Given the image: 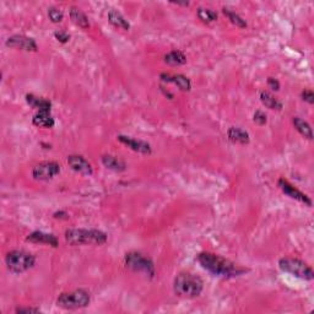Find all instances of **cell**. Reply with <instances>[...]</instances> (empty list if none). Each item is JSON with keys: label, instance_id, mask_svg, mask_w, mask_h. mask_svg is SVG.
<instances>
[{"label": "cell", "instance_id": "cell-1", "mask_svg": "<svg viewBox=\"0 0 314 314\" xmlns=\"http://www.w3.org/2000/svg\"><path fill=\"white\" fill-rule=\"evenodd\" d=\"M198 262L205 270L219 277L240 276L246 271L226 258L209 252L200 253L198 255Z\"/></svg>", "mask_w": 314, "mask_h": 314}, {"label": "cell", "instance_id": "cell-2", "mask_svg": "<svg viewBox=\"0 0 314 314\" xmlns=\"http://www.w3.org/2000/svg\"><path fill=\"white\" fill-rule=\"evenodd\" d=\"M204 290V282L191 272H180L173 281V291L180 298H195Z\"/></svg>", "mask_w": 314, "mask_h": 314}, {"label": "cell", "instance_id": "cell-3", "mask_svg": "<svg viewBox=\"0 0 314 314\" xmlns=\"http://www.w3.org/2000/svg\"><path fill=\"white\" fill-rule=\"evenodd\" d=\"M107 240V235L99 230L70 229L65 232V241L73 247L85 246V244L101 246V244H104Z\"/></svg>", "mask_w": 314, "mask_h": 314}, {"label": "cell", "instance_id": "cell-4", "mask_svg": "<svg viewBox=\"0 0 314 314\" xmlns=\"http://www.w3.org/2000/svg\"><path fill=\"white\" fill-rule=\"evenodd\" d=\"M8 269L14 274H22L35 266V255L25 251H11L5 257Z\"/></svg>", "mask_w": 314, "mask_h": 314}, {"label": "cell", "instance_id": "cell-5", "mask_svg": "<svg viewBox=\"0 0 314 314\" xmlns=\"http://www.w3.org/2000/svg\"><path fill=\"white\" fill-rule=\"evenodd\" d=\"M279 268L281 271L290 274L297 279L305 280V281H312L314 279V272L307 263L296 258H281L279 260Z\"/></svg>", "mask_w": 314, "mask_h": 314}, {"label": "cell", "instance_id": "cell-6", "mask_svg": "<svg viewBox=\"0 0 314 314\" xmlns=\"http://www.w3.org/2000/svg\"><path fill=\"white\" fill-rule=\"evenodd\" d=\"M91 296L90 292L86 290L79 288L75 290L73 292H65L62 293L57 299L58 307L63 308V309H80V308H85L90 304Z\"/></svg>", "mask_w": 314, "mask_h": 314}, {"label": "cell", "instance_id": "cell-7", "mask_svg": "<svg viewBox=\"0 0 314 314\" xmlns=\"http://www.w3.org/2000/svg\"><path fill=\"white\" fill-rule=\"evenodd\" d=\"M126 265L133 271L143 272L147 276L152 277L155 275V265L151 259L146 258L141 253L130 252L126 255Z\"/></svg>", "mask_w": 314, "mask_h": 314}, {"label": "cell", "instance_id": "cell-8", "mask_svg": "<svg viewBox=\"0 0 314 314\" xmlns=\"http://www.w3.org/2000/svg\"><path fill=\"white\" fill-rule=\"evenodd\" d=\"M60 173V165L54 161H44L32 169V177L36 180H49Z\"/></svg>", "mask_w": 314, "mask_h": 314}, {"label": "cell", "instance_id": "cell-9", "mask_svg": "<svg viewBox=\"0 0 314 314\" xmlns=\"http://www.w3.org/2000/svg\"><path fill=\"white\" fill-rule=\"evenodd\" d=\"M7 46L10 48L21 49L26 52H36L38 46L36 41L31 37H27L24 35H14L7 40Z\"/></svg>", "mask_w": 314, "mask_h": 314}, {"label": "cell", "instance_id": "cell-10", "mask_svg": "<svg viewBox=\"0 0 314 314\" xmlns=\"http://www.w3.org/2000/svg\"><path fill=\"white\" fill-rule=\"evenodd\" d=\"M279 187L283 193H285L287 196H290L291 199L297 200V201H299V202H303V204L307 205V206H312V200H310L309 196H308L307 194L302 193L299 189L293 187V185L291 184L290 182H287L286 179H283V178L279 179Z\"/></svg>", "mask_w": 314, "mask_h": 314}, {"label": "cell", "instance_id": "cell-11", "mask_svg": "<svg viewBox=\"0 0 314 314\" xmlns=\"http://www.w3.org/2000/svg\"><path fill=\"white\" fill-rule=\"evenodd\" d=\"M68 165L70 166L73 171L80 174H85V176H91L93 172L91 163L84 156H80V155H70L68 157Z\"/></svg>", "mask_w": 314, "mask_h": 314}, {"label": "cell", "instance_id": "cell-12", "mask_svg": "<svg viewBox=\"0 0 314 314\" xmlns=\"http://www.w3.org/2000/svg\"><path fill=\"white\" fill-rule=\"evenodd\" d=\"M118 140L121 141L122 144L129 147L133 151L139 152V154H144V155H150L152 152L151 146L150 144L145 143L143 140H136V139L130 138V136L127 135H118Z\"/></svg>", "mask_w": 314, "mask_h": 314}, {"label": "cell", "instance_id": "cell-13", "mask_svg": "<svg viewBox=\"0 0 314 314\" xmlns=\"http://www.w3.org/2000/svg\"><path fill=\"white\" fill-rule=\"evenodd\" d=\"M161 80L165 82H169V84L176 85L179 90L182 91H190L191 88V82L187 76L182 74H161L160 75Z\"/></svg>", "mask_w": 314, "mask_h": 314}, {"label": "cell", "instance_id": "cell-14", "mask_svg": "<svg viewBox=\"0 0 314 314\" xmlns=\"http://www.w3.org/2000/svg\"><path fill=\"white\" fill-rule=\"evenodd\" d=\"M27 241L31 242V243H41V244H47V246H51L57 248L59 241L52 233H46L42 231H35V232L30 233L27 236Z\"/></svg>", "mask_w": 314, "mask_h": 314}, {"label": "cell", "instance_id": "cell-15", "mask_svg": "<svg viewBox=\"0 0 314 314\" xmlns=\"http://www.w3.org/2000/svg\"><path fill=\"white\" fill-rule=\"evenodd\" d=\"M227 138L232 143L241 144V145H246V144H249V141H251L248 133L244 129H242V128L237 127H232L227 130Z\"/></svg>", "mask_w": 314, "mask_h": 314}, {"label": "cell", "instance_id": "cell-16", "mask_svg": "<svg viewBox=\"0 0 314 314\" xmlns=\"http://www.w3.org/2000/svg\"><path fill=\"white\" fill-rule=\"evenodd\" d=\"M32 123L35 124L36 127L49 129V128L54 127L55 122H54V118H53V116L51 115V112H47V111H40V112H37L35 116H33Z\"/></svg>", "mask_w": 314, "mask_h": 314}, {"label": "cell", "instance_id": "cell-17", "mask_svg": "<svg viewBox=\"0 0 314 314\" xmlns=\"http://www.w3.org/2000/svg\"><path fill=\"white\" fill-rule=\"evenodd\" d=\"M102 163H103L106 168L115 172H123L127 169L126 162L117 156H113V155H103L102 156Z\"/></svg>", "mask_w": 314, "mask_h": 314}, {"label": "cell", "instance_id": "cell-18", "mask_svg": "<svg viewBox=\"0 0 314 314\" xmlns=\"http://www.w3.org/2000/svg\"><path fill=\"white\" fill-rule=\"evenodd\" d=\"M26 102L31 106V107L36 108L38 112H40V111H47V112H51V108H52L51 101L47 98H43V97H38L32 93H29V94H26Z\"/></svg>", "mask_w": 314, "mask_h": 314}, {"label": "cell", "instance_id": "cell-19", "mask_svg": "<svg viewBox=\"0 0 314 314\" xmlns=\"http://www.w3.org/2000/svg\"><path fill=\"white\" fill-rule=\"evenodd\" d=\"M108 21L113 25V26L117 27V29L124 30V31H129L130 29V24L128 22V20L122 15L119 11H117L115 9H112L108 13Z\"/></svg>", "mask_w": 314, "mask_h": 314}, {"label": "cell", "instance_id": "cell-20", "mask_svg": "<svg viewBox=\"0 0 314 314\" xmlns=\"http://www.w3.org/2000/svg\"><path fill=\"white\" fill-rule=\"evenodd\" d=\"M70 19L71 21L74 22L75 25H77L81 29H88L90 27V21H88V18L86 16V14L84 11H81L79 8L73 7L70 8Z\"/></svg>", "mask_w": 314, "mask_h": 314}, {"label": "cell", "instance_id": "cell-21", "mask_svg": "<svg viewBox=\"0 0 314 314\" xmlns=\"http://www.w3.org/2000/svg\"><path fill=\"white\" fill-rule=\"evenodd\" d=\"M292 123H293L294 128H296V130L299 133V134H301L302 136H304V138L308 139V140H312L313 139V130H312V127L309 126V123H308V122H305L304 119L299 118V117H293Z\"/></svg>", "mask_w": 314, "mask_h": 314}, {"label": "cell", "instance_id": "cell-22", "mask_svg": "<svg viewBox=\"0 0 314 314\" xmlns=\"http://www.w3.org/2000/svg\"><path fill=\"white\" fill-rule=\"evenodd\" d=\"M260 101H262V103L265 106L266 108H269V110L280 111L282 108L281 102H280L276 97L272 96L270 92H268V91H262V92H260Z\"/></svg>", "mask_w": 314, "mask_h": 314}, {"label": "cell", "instance_id": "cell-23", "mask_svg": "<svg viewBox=\"0 0 314 314\" xmlns=\"http://www.w3.org/2000/svg\"><path fill=\"white\" fill-rule=\"evenodd\" d=\"M165 62L171 66H179L187 63V57L180 51H172L165 55Z\"/></svg>", "mask_w": 314, "mask_h": 314}, {"label": "cell", "instance_id": "cell-24", "mask_svg": "<svg viewBox=\"0 0 314 314\" xmlns=\"http://www.w3.org/2000/svg\"><path fill=\"white\" fill-rule=\"evenodd\" d=\"M196 15L205 24H213V22L218 20V13L213 9H207V8H199L196 11Z\"/></svg>", "mask_w": 314, "mask_h": 314}, {"label": "cell", "instance_id": "cell-25", "mask_svg": "<svg viewBox=\"0 0 314 314\" xmlns=\"http://www.w3.org/2000/svg\"><path fill=\"white\" fill-rule=\"evenodd\" d=\"M222 13L225 14V16H226V18L229 19L233 25H236V26L240 27V29H244V27H247L246 20H244L241 15H238L237 13H235V11L227 9V8H224V9H222Z\"/></svg>", "mask_w": 314, "mask_h": 314}, {"label": "cell", "instance_id": "cell-26", "mask_svg": "<svg viewBox=\"0 0 314 314\" xmlns=\"http://www.w3.org/2000/svg\"><path fill=\"white\" fill-rule=\"evenodd\" d=\"M48 16H49V19L52 20V22H54V24H59V22H62L63 19H64L63 11L60 9H58V8H55V7L49 8Z\"/></svg>", "mask_w": 314, "mask_h": 314}, {"label": "cell", "instance_id": "cell-27", "mask_svg": "<svg viewBox=\"0 0 314 314\" xmlns=\"http://www.w3.org/2000/svg\"><path fill=\"white\" fill-rule=\"evenodd\" d=\"M54 37H55V40H57L58 42H60V43H66V42H69V41H70V35H69L68 32L62 31V30H59V31H55Z\"/></svg>", "mask_w": 314, "mask_h": 314}, {"label": "cell", "instance_id": "cell-28", "mask_svg": "<svg viewBox=\"0 0 314 314\" xmlns=\"http://www.w3.org/2000/svg\"><path fill=\"white\" fill-rule=\"evenodd\" d=\"M254 122L257 124H259V126H264V124H266V122H268V118H266V115L263 111H257V112L254 113Z\"/></svg>", "mask_w": 314, "mask_h": 314}, {"label": "cell", "instance_id": "cell-29", "mask_svg": "<svg viewBox=\"0 0 314 314\" xmlns=\"http://www.w3.org/2000/svg\"><path fill=\"white\" fill-rule=\"evenodd\" d=\"M301 97H302V99H303V101L307 102V103H309V104L314 103V93H313L312 90L302 91Z\"/></svg>", "mask_w": 314, "mask_h": 314}, {"label": "cell", "instance_id": "cell-30", "mask_svg": "<svg viewBox=\"0 0 314 314\" xmlns=\"http://www.w3.org/2000/svg\"><path fill=\"white\" fill-rule=\"evenodd\" d=\"M16 313H41L40 308H33V307H19L15 309Z\"/></svg>", "mask_w": 314, "mask_h": 314}, {"label": "cell", "instance_id": "cell-31", "mask_svg": "<svg viewBox=\"0 0 314 314\" xmlns=\"http://www.w3.org/2000/svg\"><path fill=\"white\" fill-rule=\"evenodd\" d=\"M268 85H269V87L271 88V90H275V91L280 90V82L277 81L276 79H274V77H269Z\"/></svg>", "mask_w": 314, "mask_h": 314}]
</instances>
